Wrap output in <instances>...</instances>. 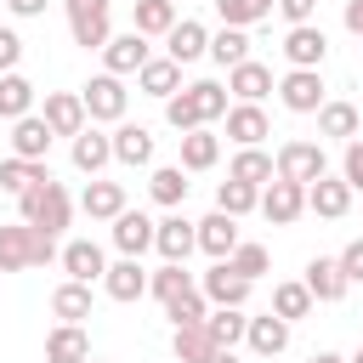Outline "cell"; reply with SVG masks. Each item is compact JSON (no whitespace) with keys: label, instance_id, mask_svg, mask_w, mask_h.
I'll return each mask as SVG.
<instances>
[{"label":"cell","instance_id":"35","mask_svg":"<svg viewBox=\"0 0 363 363\" xmlns=\"http://www.w3.org/2000/svg\"><path fill=\"white\" fill-rule=\"evenodd\" d=\"M204 57H216L221 68H238V62L250 57V34H244V28H233V23H221V28L210 34V45H204Z\"/></svg>","mask_w":363,"mask_h":363},{"label":"cell","instance_id":"1","mask_svg":"<svg viewBox=\"0 0 363 363\" xmlns=\"http://www.w3.org/2000/svg\"><path fill=\"white\" fill-rule=\"evenodd\" d=\"M17 216H23L34 233H51V238H62V233H68V221H74V199H68V187H62L57 176H45L40 187L17 193Z\"/></svg>","mask_w":363,"mask_h":363},{"label":"cell","instance_id":"56","mask_svg":"<svg viewBox=\"0 0 363 363\" xmlns=\"http://www.w3.org/2000/svg\"><path fill=\"white\" fill-rule=\"evenodd\" d=\"M346 363H363V346H357V352H352V357H346Z\"/></svg>","mask_w":363,"mask_h":363},{"label":"cell","instance_id":"5","mask_svg":"<svg viewBox=\"0 0 363 363\" xmlns=\"http://www.w3.org/2000/svg\"><path fill=\"white\" fill-rule=\"evenodd\" d=\"M272 91H278V102H284L289 113H318V108L329 102V91H323V74H318V68H289Z\"/></svg>","mask_w":363,"mask_h":363},{"label":"cell","instance_id":"51","mask_svg":"<svg viewBox=\"0 0 363 363\" xmlns=\"http://www.w3.org/2000/svg\"><path fill=\"white\" fill-rule=\"evenodd\" d=\"M278 11H284L289 23H312V17H318V0H278Z\"/></svg>","mask_w":363,"mask_h":363},{"label":"cell","instance_id":"58","mask_svg":"<svg viewBox=\"0 0 363 363\" xmlns=\"http://www.w3.org/2000/svg\"><path fill=\"white\" fill-rule=\"evenodd\" d=\"M357 40H363V34H357Z\"/></svg>","mask_w":363,"mask_h":363},{"label":"cell","instance_id":"11","mask_svg":"<svg viewBox=\"0 0 363 363\" xmlns=\"http://www.w3.org/2000/svg\"><path fill=\"white\" fill-rule=\"evenodd\" d=\"M57 261H62V272L79 278V284H102V272H108V255H102L96 238H68Z\"/></svg>","mask_w":363,"mask_h":363},{"label":"cell","instance_id":"24","mask_svg":"<svg viewBox=\"0 0 363 363\" xmlns=\"http://www.w3.org/2000/svg\"><path fill=\"white\" fill-rule=\"evenodd\" d=\"M51 125L40 119V113H23V119H11V153L17 159H45L51 153Z\"/></svg>","mask_w":363,"mask_h":363},{"label":"cell","instance_id":"38","mask_svg":"<svg viewBox=\"0 0 363 363\" xmlns=\"http://www.w3.org/2000/svg\"><path fill=\"white\" fill-rule=\"evenodd\" d=\"M170 352H176V363H204V357L216 352V340H210V329H204V323H176Z\"/></svg>","mask_w":363,"mask_h":363},{"label":"cell","instance_id":"33","mask_svg":"<svg viewBox=\"0 0 363 363\" xmlns=\"http://www.w3.org/2000/svg\"><path fill=\"white\" fill-rule=\"evenodd\" d=\"M187 170L182 164H153V176H147V193H153V204H164V210H176L182 199H187Z\"/></svg>","mask_w":363,"mask_h":363},{"label":"cell","instance_id":"20","mask_svg":"<svg viewBox=\"0 0 363 363\" xmlns=\"http://www.w3.org/2000/svg\"><path fill=\"white\" fill-rule=\"evenodd\" d=\"M68 159H74V170H79V176H102V170L113 164V142H108L96 125H85V130L74 136V153H68Z\"/></svg>","mask_w":363,"mask_h":363},{"label":"cell","instance_id":"32","mask_svg":"<svg viewBox=\"0 0 363 363\" xmlns=\"http://www.w3.org/2000/svg\"><path fill=\"white\" fill-rule=\"evenodd\" d=\"M51 312H57V323H85L91 318V284H79V278L57 284L51 289Z\"/></svg>","mask_w":363,"mask_h":363},{"label":"cell","instance_id":"3","mask_svg":"<svg viewBox=\"0 0 363 363\" xmlns=\"http://www.w3.org/2000/svg\"><path fill=\"white\" fill-rule=\"evenodd\" d=\"M62 11H68L74 45H85V51L108 45V34H113V0H62Z\"/></svg>","mask_w":363,"mask_h":363},{"label":"cell","instance_id":"42","mask_svg":"<svg viewBox=\"0 0 363 363\" xmlns=\"http://www.w3.org/2000/svg\"><path fill=\"white\" fill-rule=\"evenodd\" d=\"M187 91H193V102H199V119H204V125H216V119H221V113L233 108V102H227V85H221V79H193Z\"/></svg>","mask_w":363,"mask_h":363},{"label":"cell","instance_id":"40","mask_svg":"<svg viewBox=\"0 0 363 363\" xmlns=\"http://www.w3.org/2000/svg\"><path fill=\"white\" fill-rule=\"evenodd\" d=\"M23 113H34V85L11 68L0 74V119H23Z\"/></svg>","mask_w":363,"mask_h":363},{"label":"cell","instance_id":"36","mask_svg":"<svg viewBox=\"0 0 363 363\" xmlns=\"http://www.w3.org/2000/svg\"><path fill=\"white\" fill-rule=\"evenodd\" d=\"M357 125H363V119H357L352 102H323V108H318V136H329V142H352Z\"/></svg>","mask_w":363,"mask_h":363},{"label":"cell","instance_id":"30","mask_svg":"<svg viewBox=\"0 0 363 363\" xmlns=\"http://www.w3.org/2000/svg\"><path fill=\"white\" fill-rule=\"evenodd\" d=\"M85 357H91V340L79 323H57L45 335V363H85Z\"/></svg>","mask_w":363,"mask_h":363},{"label":"cell","instance_id":"45","mask_svg":"<svg viewBox=\"0 0 363 363\" xmlns=\"http://www.w3.org/2000/svg\"><path fill=\"white\" fill-rule=\"evenodd\" d=\"M182 289H193V272H187V261H164L159 272H147V295L170 301V295H182Z\"/></svg>","mask_w":363,"mask_h":363},{"label":"cell","instance_id":"28","mask_svg":"<svg viewBox=\"0 0 363 363\" xmlns=\"http://www.w3.org/2000/svg\"><path fill=\"white\" fill-rule=\"evenodd\" d=\"M51 170H45V159H17V153H6L0 159V193H28V187H40Z\"/></svg>","mask_w":363,"mask_h":363},{"label":"cell","instance_id":"54","mask_svg":"<svg viewBox=\"0 0 363 363\" xmlns=\"http://www.w3.org/2000/svg\"><path fill=\"white\" fill-rule=\"evenodd\" d=\"M204 363H238V352H233V346H216V352H210Z\"/></svg>","mask_w":363,"mask_h":363},{"label":"cell","instance_id":"23","mask_svg":"<svg viewBox=\"0 0 363 363\" xmlns=\"http://www.w3.org/2000/svg\"><path fill=\"white\" fill-rule=\"evenodd\" d=\"M136 91L142 96H176L182 91V62H170V57H147L142 68H136Z\"/></svg>","mask_w":363,"mask_h":363},{"label":"cell","instance_id":"44","mask_svg":"<svg viewBox=\"0 0 363 363\" xmlns=\"http://www.w3.org/2000/svg\"><path fill=\"white\" fill-rule=\"evenodd\" d=\"M227 267H233L238 278H250V284H255V278L272 267V255H267V244H250V238H238V244H233V255H227Z\"/></svg>","mask_w":363,"mask_h":363},{"label":"cell","instance_id":"34","mask_svg":"<svg viewBox=\"0 0 363 363\" xmlns=\"http://www.w3.org/2000/svg\"><path fill=\"white\" fill-rule=\"evenodd\" d=\"M312 306H318V301H312V289H306L301 278H289V284H272V306H267V312H278L284 323H301Z\"/></svg>","mask_w":363,"mask_h":363},{"label":"cell","instance_id":"48","mask_svg":"<svg viewBox=\"0 0 363 363\" xmlns=\"http://www.w3.org/2000/svg\"><path fill=\"white\" fill-rule=\"evenodd\" d=\"M340 182H346L352 193H363V142H357V136H352L346 153H340Z\"/></svg>","mask_w":363,"mask_h":363},{"label":"cell","instance_id":"13","mask_svg":"<svg viewBox=\"0 0 363 363\" xmlns=\"http://www.w3.org/2000/svg\"><path fill=\"white\" fill-rule=\"evenodd\" d=\"M40 119L51 125V136H68V142H74V136L91 125V119H85V102H79V91H51Z\"/></svg>","mask_w":363,"mask_h":363},{"label":"cell","instance_id":"22","mask_svg":"<svg viewBox=\"0 0 363 363\" xmlns=\"http://www.w3.org/2000/svg\"><path fill=\"white\" fill-rule=\"evenodd\" d=\"M233 244H238V216L210 210V216L199 221V250H204L210 261H227V255H233Z\"/></svg>","mask_w":363,"mask_h":363},{"label":"cell","instance_id":"43","mask_svg":"<svg viewBox=\"0 0 363 363\" xmlns=\"http://www.w3.org/2000/svg\"><path fill=\"white\" fill-rule=\"evenodd\" d=\"M255 204H261V187H250V182H233V176H227V182L216 187V210H227V216H250Z\"/></svg>","mask_w":363,"mask_h":363},{"label":"cell","instance_id":"52","mask_svg":"<svg viewBox=\"0 0 363 363\" xmlns=\"http://www.w3.org/2000/svg\"><path fill=\"white\" fill-rule=\"evenodd\" d=\"M45 6H51V0H6V11H11V17H40Z\"/></svg>","mask_w":363,"mask_h":363},{"label":"cell","instance_id":"55","mask_svg":"<svg viewBox=\"0 0 363 363\" xmlns=\"http://www.w3.org/2000/svg\"><path fill=\"white\" fill-rule=\"evenodd\" d=\"M312 363H346L340 352H312Z\"/></svg>","mask_w":363,"mask_h":363},{"label":"cell","instance_id":"12","mask_svg":"<svg viewBox=\"0 0 363 363\" xmlns=\"http://www.w3.org/2000/svg\"><path fill=\"white\" fill-rule=\"evenodd\" d=\"M147 57H153V51H147V34H136V28H130V34H108V45H102V68L119 74V79L136 74Z\"/></svg>","mask_w":363,"mask_h":363},{"label":"cell","instance_id":"21","mask_svg":"<svg viewBox=\"0 0 363 363\" xmlns=\"http://www.w3.org/2000/svg\"><path fill=\"white\" fill-rule=\"evenodd\" d=\"M113 250L119 255H142V250H153V216H142V210H119L113 216Z\"/></svg>","mask_w":363,"mask_h":363},{"label":"cell","instance_id":"57","mask_svg":"<svg viewBox=\"0 0 363 363\" xmlns=\"http://www.w3.org/2000/svg\"><path fill=\"white\" fill-rule=\"evenodd\" d=\"M85 363H102V357H85Z\"/></svg>","mask_w":363,"mask_h":363},{"label":"cell","instance_id":"10","mask_svg":"<svg viewBox=\"0 0 363 363\" xmlns=\"http://www.w3.org/2000/svg\"><path fill=\"white\" fill-rule=\"evenodd\" d=\"M221 119H227V136H233L238 147H261V142L272 136V119H267L261 102H233Z\"/></svg>","mask_w":363,"mask_h":363},{"label":"cell","instance_id":"53","mask_svg":"<svg viewBox=\"0 0 363 363\" xmlns=\"http://www.w3.org/2000/svg\"><path fill=\"white\" fill-rule=\"evenodd\" d=\"M346 28L363 34V0H346Z\"/></svg>","mask_w":363,"mask_h":363},{"label":"cell","instance_id":"27","mask_svg":"<svg viewBox=\"0 0 363 363\" xmlns=\"http://www.w3.org/2000/svg\"><path fill=\"white\" fill-rule=\"evenodd\" d=\"M23 267H34V227L11 221L0 227V272H23Z\"/></svg>","mask_w":363,"mask_h":363},{"label":"cell","instance_id":"14","mask_svg":"<svg viewBox=\"0 0 363 363\" xmlns=\"http://www.w3.org/2000/svg\"><path fill=\"white\" fill-rule=\"evenodd\" d=\"M306 210L312 216H323V221H340L346 210H352V187L340 182V176H318V182H306Z\"/></svg>","mask_w":363,"mask_h":363},{"label":"cell","instance_id":"39","mask_svg":"<svg viewBox=\"0 0 363 363\" xmlns=\"http://www.w3.org/2000/svg\"><path fill=\"white\" fill-rule=\"evenodd\" d=\"M244 323H250L244 306H210V312H204V329H210L216 346H238V340H244Z\"/></svg>","mask_w":363,"mask_h":363},{"label":"cell","instance_id":"50","mask_svg":"<svg viewBox=\"0 0 363 363\" xmlns=\"http://www.w3.org/2000/svg\"><path fill=\"white\" fill-rule=\"evenodd\" d=\"M23 62V34L17 28H0V74H11Z\"/></svg>","mask_w":363,"mask_h":363},{"label":"cell","instance_id":"41","mask_svg":"<svg viewBox=\"0 0 363 363\" xmlns=\"http://www.w3.org/2000/svg\"><path fill=\"white\" fill-rule=\"evenodd\" d=\"M272 6H278V0H216L221 23H233V28H255V23H267Z\"/></svg>","mask_w":363,"mask_h":363},{"label":"cell","instance_id":"29","mask_svg":"<svg viewBox=\"0 0 363 363\" xmlns=\"http://www.w3.org/2000/svg\"><path fill=\"white\" fill-rule=\"evenodd\" d=\"M130 28L147 34V40H164L176 28V0H136L130 6Z\"/></svg>","mask_w":363,"mask_h":363},{"label":"cell","instance_id":"4","mask_svg":"<svg viewBox=\"0 0 363 363\" xmlns=\"http://www.w3.org/2000/svg\"><path fill=\"white\" fill-rule=\"evenodd\" d=\"M272 170H278L284 182H301V187H306V182H318V176L329 170V153H323V142H301V136H295V142H284V147L272 153Z\"/></svg>","mask_w":363,"mask_h":363},{"label":"cell","instance_id":"9","mask_svg":"<svg viewBox=\"0 0 363 363\" xmlns=\"http://www.w3.org/2000/svg\"><path fill=\"white\" fill-rule=\"evenodd\" d=\"M102 289H108V301H119V306L142 301V295H147V267H142V255H119V261L102 272Z\"/></svg>","mask_w":363,"mask_h":363},{"label":"cell","instance_id":"2","mask_svg":"<svg viewBox=\"0 0 363 363\" xmlns=\"http://www.w3.org/2000/svg\"><path fill=\"white\" fill-rule=\"evenodd\" d=\"M79 102H85V119L91 125H119L125 119V108H130V91H125V79L119 74H91L85 79V91H79Z\"/></svg>","mask_w":363,"mask_h":363},{"label":"cell","instance_id":"46","mask_svg":"<svg viewBox=\"0 0 363 363\" xmlns=\"http://www.w3.org/2000/svg\"><path fill=\"white\" fill-rule=\"evenodd\" d=\"M204 312H210V301H204V289H199V284L164 301V318H170V323H204Z\"/></svg>","mask_w":363,"mask_h":363},{"label":"cell","instance_id":"26","mask_svg":"<svg viewBox=\"0 0 363 363\" xmlns=\"http://www.w3.org/2000/svg\"><path fill=\"white\" fill-rule=\"evenodd\" d=\"M301 284L312 289V301H340V295L352 289L335 255H312V261H306V278H301Z\"/></svg>","mask_w":363,"mask_h":363},{"label":"cell","instance_id":"16","mask_svg":"<svg viewBox=\"0 0 363 363\" xmlns=\"http://www.w3.org/2000/svg\"><path fill=\"white\" fill-rule=\"evenodd\" d=\"M204 45H210V28H204L199 17H176V28L164 34V57H170V62H182V68H187V62H199V57H204Z\"/></svg>","mask_w":363,"mask_h":363},{"label":"cell","instance_id":"25","mask_svg":"<svg viewBox=\"0 0 363 363\" xmlns=\"http://www.w3.org/2000/svg\"><path fill=\"white\" fill-rule=\"evenodd\" d=\"M79 210H85L91 221H113V216L125 210V182H102V176H91L85 193H79Z\"/></svg>","mask_w":363,"mask_h":363},{"label":"cell","instance_id":"17","mask_svg":"<svg viewBox=\"0 0 363 363\" xmlns=\"http://www.w3.org/2000/svg\"><path fill=\"white\" fill-rule=\"evenodd\" d=\"M108 142H113V164H130V170H136V164H153V130H147V125L119 119Z\"/></svg>","mask_w":363,"mask_h":363},{"label":"cell","instance_id":"49","mask_svg":"<svg viewBox=\"0 0 363 363\" xmlns=\"http://www.w3.org/2000/svg\"><path fill=\"white\" fill-rule=\"evenodd\" d=\"M335 261H340V272H346V284H363V238H352V244H346V250H340Z\"/></svg>","mask_w":363,"mask_h":363},{"label":"cell","instance_id":"31","mask_svg":"<svg viewBox=\"0 0 363 363\" xmlns=\"http://www.w3.org/2000/svg\"><path fill=\"white\" fill-rule=\"evenodd\" d=\"M216 159H221V136H216L210 125L182 130V170H210Z\"/></svg>","mask_w":363,"mask_h":363},{"label":"cell","instance_id":"18","mask_svg":"<svg viewBox=\"0 0 363 363\" xmlns=\"http://www.w3.org/2000/svg\"><path fill=\"white\" fill-rule=\"evenodd\" d=\"M289 329H295V323H284L278 312H261V318L244 323V346H250L255 357H278V352L289 346Z\"/></svg>","mask_w":363,"mask_h":363},{"label":"cell","instance_id":"19","mask_svg":"<svg viewBox=\"0 0 363 363\" xmlns=\"http://www.w3.org/2000/svg\"><path fill=\"white\" fill-rule=\"evenodd\" d=\"M272 85H278V79H272V68H267V62H255V57H244L238 68H227V96H238V102H261Z\"/></svg>","mask_w":363,"mask_h":363},{"label":"cell","instance_id":"47","mask_svg":"<svg viewBox=\"0 0 363 363\" xmlns=\"http://www.w3.org/2000/svg\"><path fill=\"white\" fill-rule=\"evenodd\" d=\"M164 125H170V130H199V125H204V119H199V102H193L187 85H182L176 96H164Z\"/></svg>","mask_w":363,"mask_h":363},{"label":"cell","instance_id":"8","mask_svg":"<svg viewBox=\"0 0 363 363\" xmlns=\"http://www.w3.org/2000/svg\"><path fill=\"white\" fill-rule=\"evenodd\" d=\"M153 250H159L164 261H187V255L199 250V221H187L182 210H170L164 221H153Z\"/></svg>","mask_w":363,"mask_h":363},{"label":"cell","instance_id":"6","mask_svg":"<svg viewBox=\"0 0 363 363\" xmlns=\"http://www.w3.org/2000/svg\"><path fill=\"white\" fill-rule=\"evenodd\" d=\"M272 227H289V221H301V210H306V187L301 182H284V176H272L267 187H261V204H255Z\"/></svg>","mask_w":363,"mask_h":363},{"label":"cell","instance_id":"7","mask_svg":"<svg viewBox=\"0 0 363 363\" xmlns=\"http://www.w3.org/2000/svg\"><path fill=\"white\" fill-rule=\"evenodd\" d=\"M323 57H329V34H323L318 23H289V34H284V62H289V68H323Z\"/></svg>","mask_w":363,"mask_h":363},{"label":"cell","instance_id":"15","mask_svg":"<svg viewBox=\"0 0 363 363\" xmlns=\"http://www.w3.org/2000/svg\"><path fill=\"white\" fill-rule=\"evenodd\" d=\"M199 289H204L210 306H244L250 301V278H238L227 261H210V272L199 278Z\"/></svg>","mask_w":363,"mask_h":363},{"label":"cell","instance_id":"37","mask_svg":"<svg viewBox=\"0 0 363 363\" xmlns=\"http://www.w3.org/2000/svg\"><path fill=\"white\" fill-rule=\"evenodd\" d=\"M227 176H233V182H250V187H267L278 170H272V153H261V147H238L233 164H227Z\"/></svg>","mask_w":363,"mask_h":363}]
</instances>
